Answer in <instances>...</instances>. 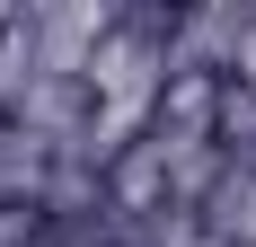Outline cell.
Masks as SVG:
<instances>
[{
    "label": "cell",
    "mask_w": 256,
    "mask_h": 247,
    "mask_svg": "<svg viewBox=\"0 0 256 247\" xmlns=\"http://www.w3.org/2000/svg\"><path fill=\"white\" fill-rule=\"evenodd\" d=\"M221 98H230V80L212 62H168V80L150 98V142H168V159L221 150Z\"/></svg>",
    "instance_id": "cell-1"
},
{
    "label": "cell",
    "mask_w": 256,
    "mask_h": 247,
    "mask_svg": "<svg viewBox=\"0 0 256 247\" xmlns=\"http://www.w3.org/2000/svg\"><path fill=\"white\" fill-rule=\"evenodd\" d=\"M221 80H230V88H256V0H238V26H230V53H221Z\"/></svg>",
    "instance_id": "cell-2"
}]
</instances>
